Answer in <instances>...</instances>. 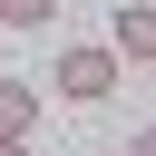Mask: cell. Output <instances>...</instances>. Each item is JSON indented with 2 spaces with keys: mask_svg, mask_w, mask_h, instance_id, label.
<instances>
[{
  "mask_svg": "<svg viewBox=\"0 0 156 156\" xmlns=\"http://www.w3.org/2000/svg\"><path fill=\"white\" fill-rule=\"evenodd\" d=\"M49 78H58V98H68V107L117 98V58H107V49H58V68H49Z\"/></svg>",
  "mask_w": 156,
  "mask_h": 156,
  "instance_id": "1",
  "label": "cell"
},
{
  "mask_svg": "<svg viewBox=\"0 0 156 156\" xmlns=\"http://www.w3.org/2000/svg\"><path fill=\"white\" fill-rule=\"evenodd\" d=\"M107 58H117V68H156V10H117Z\"/></svg>",
  "mask_w": 156,
  "mask_h": 156,
  "instance_id": "2",
  "label": "cell"
},
{
  "mask_svg": "<svg viewBox=\"0 0 156 156\" xmlns=\"http://www.w3.org/2000/svg\"><path fill=\"white\" fill-rule=\"evenodd\" d=\"M29 127H39V88L0 78V146H29Z\"/></svg>",
  "mask_w": 156,
  "mask_h": 156,
  "instance_id": "3",
  "label": "cell"
},
{
  "mask_svg": "<svg viewBox=\"0 0 156 156\" xmlns=\"http://www.w3.org/2000/svg\"><path fill=\"white\" fill-rule=\"evenodd\" d=\"M49 10H58V0H0V29H39Z\"/></svg>",
  "mask_w": 156,
  "mask_h": 156,
  "instance_id": "4",
  "label": "cell"
},
{
  "mask_svg": "<svg viewBox=\"0 0 156 156\" xmlns=\"http://www.w3.org/2000/svg\"><path fill=\"white\" fill-rule=\"evenodd\" d=\"M127 156H156V117H146V127H136V146H127Z\"/></svg>",
  "mask_w": 156,
  "mask_h": 156,
  "instance_id": "5",
  "label": "cell"
},
{
  "mask_svg": "<svg viewBox=\"0 0 156 156\" xmlns=\"http://www.w3.org/2000/svg\"><path fill=\"white\" fill-rule=\"evenodd\" d=\"M0 156H29V146H0Z\"/></svg>",
  "mask_w": 156,
  "mask_h": 156,
  "instance_id": "6",
  "label": "cell"
}]
</instances>
